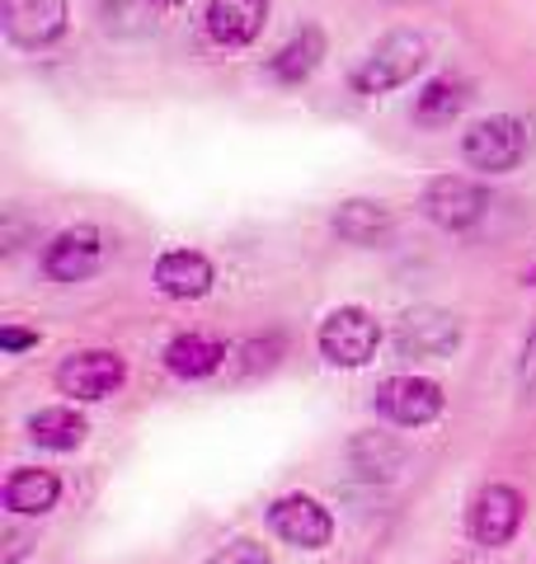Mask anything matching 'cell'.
I'll list each match as a JSON object with an SVG mask.
<instances>
[{"label": "cell", "instance_id": "9a60e30c", "mask_svg": "<svg viewBox=\"0 0 536 564\" xmlns=\"http://www.w3.org/2000/svg\"><path fill=\"white\" fill-rule=\"evenodd\" d=\"M320 62H325V33H320L315 24H307L301 33H292L274 57H268V76H274L278 85H301V80H311V70Z\"/></svg>", "mask_w": 536, "mask_h": 564}, {"label": "cell", "instance_id": "ba28073f", "mask_svg": "<svg viewBox=\"0 0 536 564\" xmlns=\"http://www.w3.org/2000/svg\"><path fill=\"white\" fill-rule=\"evenodd\" d=\"M268 527L288 545H301V551H320V545H330V536H334L330 508L311 499V494H282V499L268 508Z\"/></svg>", "mask_w": 536, "mask_h": 564}, {"label": "cell", "instance_id": "5bb4252c", "mask_svg": "<svg viewBox=\"0 0 536 564\" xmlns=\"http://www.w3.org/2000/svg\"><path fill=\"white\" fill-rule=\"evenodd\" d=\"M57 499H62V480L52 470H43V466L10 470V480H6V508H10V513L43 518V513L57 508Z\"/></svg>", "mask_w": 536, "mask_h": 564}, {"label": "cell", "instance_id": "603a6c76", "mask_svg": "<svg viewBox=\"0 0 536 564\" xmlns=\"http://www.w3.org/2000/svg\"><path fill=\"white\" fill-rule=\"evenodd\" d=\"M33 344H39V334H33V329H20V325H6V329H0V348H6V352H24V348H33Z\"/></svg>", "mask_w": 536, "mask_h": 564}, {"label": "cell", "instance_id": "e0dca14e", "mask_svg": "<svg viewBox=\"0 0 536 564\" xmlns=\"http://www.w3.org/2000/svg\"><path fill=\"white\" fill-rule=\"evenodd\" d=\"M330 226H334V236L349 245H377L382 236H390V207L372 203V198H349L334 207Z\"/></svg>", "mask_w": 536, "mask_h": 564}, {"label": "cell", "instance_id": "d4e9b609", "mask_svg": "<svg viewBox=\"0 0 536 564\" xmlns=\"http://www.w3.org/2000/svg\"><path fill=\"white\" fill-rule=\"evenodd\" d=\"M151 6H156V10H179L184 0H151Z\"/></svg>", "mask_w": 536, "mask_h": 564}, {"label": "cell", "instance_id": "8992f818", "mask_svg": "<svg viewBox=\"0 0 536 564\" xmlns=\"http://www.w3.org/2000/svg\"><path fill=\"white\" fill-rule=\"evenodd\" d=\"M122 381H128V362L109 348L71 352V358L57 367V386L71 400H104V395H114Z\"/></svg>", "mask_w": 536, "mask_h": 564}, {"label": "cell", "instance_id": "cb8c5ba5", "mask_svg": "<svg viewBox=\"0 0 536 564\" xmlns=\"http://www.w3.org/2000/svg\"><path fill=\"white\" fill-rule=\"evenodd\" d=\"M523 377H527V381H536V334L527 339V352H523Z\"/></svg>", "mask_w": 536, "mask_h": 564}, {"label": "cell", "instance_id": "44dd1931", "mask_svg": "<svg viewBox=\"0 0 536 564\" xmlns=\"http://www.w3.org/2000/svg\"><path fill=\"white\" fill-rule=\"evenodd\" d=\"M207 564H274V560H268V551L259 541H231L226 551H217Z\"/></svg>", "mask_w": 536, "mask_h": 564}, {"label": "cell", "instance_id": "3957f363", "mask_svg": "<svg viewBox=\"0 0 536 564\" xmlns=\"http://www.w3.org/2000/svg\"><path fill=\"white\" fill-rule=\"evenodd\" d=\"M461 155H467V165L480 174H508L523 165V155H527V128L513 113L480 118L467 128V137H461Z\"/></svg>", "mask_w": 536, "mask_h": 564}, {"label": "cell", "instance_id": "d6986e66", "mask_svg": "<svg viewBox=\"0 0 536 564\" xmlns=\"http://www.w3.org/2000/svg\"><path fill=\"white\" fill-rule=\"evenodd\" d=\"M349 456H353V470L363 475V480H396V475L405 470V462H409V452L400 443H390L386 433L357 437V443L349 447Z\"/></svg>", "mask_w": 536, "mask_h": 564}, {"label": "cell", "instance_id": "4fadbf2b", "mask_svg": "<svg viewBox=\"0 0 536 564\" xmlns=\"http://www.w3.org/2000/svg\"><path fill=\"white\" fill-rule=\"evenodd\" d=\"M212 259L199 250H165L156 259V288L170 296V302H199L212 292Z\"/></svg>", "mask_w": 536, "mask_h": 564}, {"label": "cell", "instance_id": "277c9868", "mask_svg": "<svg viewBox=\"0 0 536 564\" xmlns=\"http://www.w3.org/2000/svg\"><path fill=\"white\" fill-rule=\"evenodd\" d=\"M71 10L66 0H0V29L24 52H43L66 33Z\"/></svg>", "mask_w": 536, "mask_h": 564}, {"label": "cell", "instance_id": "6da1fadb", "mask_svg": "<svg viewBox=\"0 0 536 564\" xmlns=\"http://www.w3.org/2000/svg\"><path fill=\"white\" fill-rule=\"evenodd\" d=\"M424 66H428V39L415 29H396V33H382V39L357 57V66L349 70V85H353V95L377 99V95H390V90H400V85H409Z\"/></svg>", "mask_w": 536, "mask_h": 564}, {"label": "cell", "instance_id": "7402d4cb", "mask_svg": "<svg viewBox=\"0 0 536 564\" xmlns=\"http://www.w3.org/2000/svg\"><path fill=\"white\" fill-rule=\"evenodd\" d=\"M278 352H282V344L278 339H255V344H245L240 348V372H259V367H264V372H268V367H274L278 362Z\"/></svg>", "mask_w": 536, "mask_h": 564}, {"label": "cell", "instance_id": "30bf717a", "mask_svg": "<svg viewBox=\"0 0 536 564\" xmlns=\"http://www.w3.org/2000/svg\"><path fill=\"white\" fill-rule=\"evenodd\" d=\"M523 494L513 485H485L475 494V508H471V536L480 545H508L517 536V527H523Z\"/></svg>", "mask_w": 536, "mask_h": 564}, {"label": "cell", "instance_id": "ffe728a7", "mask_svg": "<svg viewBox=\"0 0 536 564\" xmlns=\"http://www.w3.org/2000/svg\"><path fill=\"white\" fill-rule=\"evenodd\" d=\"M29 437L47 452H71L85 443V419L76 410H66V404H57V410H43L29 419Z\"/></svg>", "mask_w": 536, "mask_h": 564}, {"label": "cell", "instance_id": "2e32d148", "mask_svg": "<svg viewBox=\"0 0 536 564\" xmlns=\"http://www.w3.org/2000/svg\"><path fill=\"white\" fill-rule=\"evenodd\" d=\"M471 104V85L461 76H433L415 95V122L419 128H447L452 118H461V109Z\"/></svg>", "mask_w": 536, "mask_h": 564}, {"label": "cell", "instance_id": "7a4b0ae2", "mask_svg": "<svg viewBox=\"0 0 536 564\" xmlns=\"http://www.w3.org/2000/svg\"><path fill=\"white\" fill-rule=\"evenodd\" d=\"M315 344H320V358H325L330 367H367L372 358H377L382 325H377V315L363 311V306H339V311L325 315Z\"/></svg>", "mask_w": 536, "mask_h": 564}, {"label": "cell", "instance_id": "ac0fdd59", "mask_svg": "<svg viewBox=\"0 0 536 564\" xmlns=\"http://www.w3.org/2000/svg\"><path fill=\"white\" fill-rule=\"evenodd\" d=\"M222 362H226V344L207 339V334H179V339H170V348H165V367L179 381L212 377Z\"/></svg>", "mask_w": 536, "mask_h": 564}, {"label": "cell", "instance_id": "52a82bcc", "mask_svg": "<svg viewBox=\"0 0 536 564\" xmlns=\"http://www.w3.org/2000/svg\"><path fill=\"white\" fill-rule=\"evenodd\" d=\"M104 250H109V245H104L99 226H66L43 250V273L52 282H85L89 273H99Z\"/></svg>", "mask_w": 536, "mask_h": 564}, {"label": "cell", "instance_id": "5b68a950", "mask_svg": "<svg viewBox=\"0 0 536 564\" xmlns=\"http://www.w3.org/2000/svg\"><path fill=\"white\" fill-rule=\"evenodd\" d=\"M419 207H424L428 221L442 226V231H467V226H475L480 217H485L490 193L475 180H467V174H438V180L424 188Z\"/></svg>", "mask_w": 536, "mask_h": 564}, {"label": "cell", "instance_id": "9c48e42d", "mask_svg": "<svg viewBox=\"0 0 536 564\" xmlns=\"http://www.w3.org/2000/svg\"><path fill=\"white\" fill-rule=\"evenodd\" d=\"M442 386L428 377H390L377 386V414H386L400 429H424L428 419L442 414Z\"/></svg>", "mask_w": 536, "mask_h": 564}, {"label": "cell", "instance_id": "7c38bea8", "mask_svg": "<svg viewBox=\"0 0 536 564\" xmlns=\"http://www.w3.org/2000/svg\"><path fill=\"white\" fill-rule=\"evenodd\" d=\"M461 344V325L447 311H409L396 329V348L405 358H447Z\"/></svg>", "mask_w": 536, "mask_h": 564}, {"label": "cell", "instance_id": "8fae6325", "mask_svg": "<svg viewBox=\"0 0 536 564\" xmlns=\"http://www.w3.org/2000/svg\"><path fill=\"white\" fill-rule=\"evenodd\" d=\"M203 24L217 47H249L268 24V0H207Z\"/></svg>", "mask_w": 536, "mask_h": 564}]
</instances>
